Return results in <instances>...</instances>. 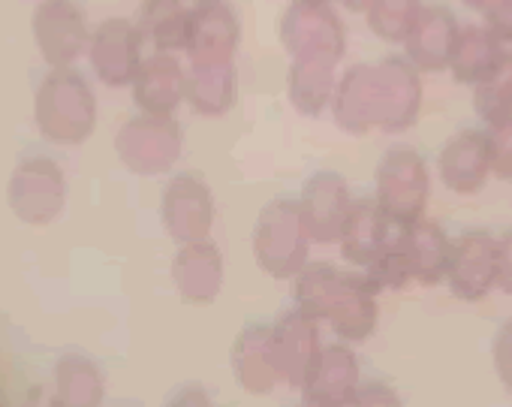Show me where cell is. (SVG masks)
Instances as JSON below:
<instances>
[{"instance_id": "obj_12", "label": "cell", "mask_w": 512, "mask_h": 407, "mask_svg": "<svg viewBox=\"0 0 512 407\" xmlns=\"http://www.w3.org/2000/svg\"><path fill=\"white\" fill-rule=\"evenodd\" d=\"M380 70V127L383 133H407L422 112V73L404 58L389 55L377 64Z\"/></svg>"}, {"instance_id": "obj_13", "label": "cell", "mask_w": 512, "mask_h": 407, "mask_svg": "<svg viewBox=\"0 0 512 407\" xmlns=\"http://www.w3.org/2000/svg\"><path fill=\"white\" fill-rule=\"evenodd\" d=\"M332 118L338 130L350 136H365L380 127V70L377 64H353L341 73L335 97H332Z\"/></svg>"}, {"instance_id": "obj_9", "label": "cell", "mask_w": 512, "mask_h": 407, "mask_svg": "<svg viewBox=\"0 0 512 407\" xmlns=\"http://www.w3.org/2000/svg\"><path fill=\"white\" fill-rule=\"evenodd\" d=\"M145 37L139 31V25H133L130 19H106L94 34H91V46H88V58L91 67L97 73V79L109 88H127L133 85L145 55H142Z\"/></svg>"}, {"instance_id": "obj_36", "label": "cell", "mask_w": 512, "mask_h": 407, "mask_svg": "<svg viewBox=\"0 0 512 407\" xmlns=\"http://www.w3.org/2000/svg\"><path fill=\"white\" fill-rule=\"evenodd\" d=\"M350 407H404L398 392L386 383H365L356 398L350 401Z\"/></svg>"}, {"instance_id": "obj_15", "label": "cell", "mask_w": 512, "mask_h": 407, "mask_svg": "<svg viewBox=\"0 0 512 407\" xmlns=\"http://www.w3.org/2000/svg\"><path fill=\"white\" fill-rule=\"evenodd\" d=\"M437 172L440 181L458 193V196H473L485 187V181L494 175L491 169V148H488V133L485 130H461L446 139L437 157Z\"/></svg>"}, {"instance_id": "obj_41", "label": "cell", "mask_w": 512, "mask_h": 407, "mask_svg": "<svg viewBox=\"0 0 512 407\" xmlns=\"http://www.w3.org/2000/svg\"><path fill=\"white\" fill-rule=\"evenodd\" d=\"M461 4H464V7H470L473 13H482V16H485V13L497 4V0H461Z\"/></svg>"}, {"instance_id": "obj_35", "label": "cell", "mask_w": 512, "mask_h": 407, "mask_svg": "<svg viewBox=\"0 0 512 407\" xmlns=\"http://www.w3.org/2000/svg\"><path fill=\"white\" fill-rule=\"evenodd\" d=\"M491 356H494V371L500 383L512 392V323H503L500 332L494 335Z\"/></svg>"}, {"instance_id": "obj_14", "label": "cell", "mask_w": 512, "mask_h": 407, "mask_svg": "<svg viewBox=\"0 0 512 407\" xmlns=\"http://www.w3.org/2000/svg\"><path fill=\"white\" fill-rule=\"evenodd\" d=\"M275 356L281 368V380L293 389H302L314 362L320 359L323 341H320V320L308 317L299 308H290L281 314L272 326Z\"/></svg>"}, {"instance_id": "obj_24", "label": "cell", "mask_w": 512, "mask_h": 407, "mask_svg": "<svg viewBox=\"0 0 512 407\" xmlns=\"http://www.w3.org/2000/svg\"><path fill=\"white\" fill-rule=\"evenodd\" d=\"M392 230L395 227L389 224V218L377 206V199H353L350 218H347L341 242H338L344 260L368 269L380 257V251L389 245V239L395 236Z\"/></svg>"}, {"instance_id": "obj_21", "label": "cell", "mask_w": 512, "mask_h": 407, "mask_svg": "<svg viewBox=\"0 0 512 407\" xmlns=\"http://www.w3.org/2000/svg\"><path fill=\"white\" fill-rule=\"evenodd\" d=\"M133 100L148 115H175L184 103L187 91V70L169 52H154L142 61L133 79Z\"/></svg>"}, {"instance_id": "obj_1", "label": "cell", "mask_w": 512, "mask_h": 407, "mask_svg": "<svg viewBox=\"0 0 512 407\" xmlns=\"http://www.w3.org/2000/svg\"><path fill=\"white\" fill-rule=\"evenodd\" d=\"M311 233L302 218L299 199H272L253 227V257L269 278L293 281L311 254Z\"/></svg>"}, {"instance_id": "obj_5", "label": "cell", "mask_w": 512, "mask_h": 407, "mask_svg": "<svg viewBox=\"0 0 512 407\" xmlns=\"http://www.w3.org/2000/svg\"><path fill=\"white\" fill-rule=\"evenodd\" d=\"M281 46L290 58L332 55L344 58L347 31L332 4H290L281 16Z\"/></svg>"}, {"instance_id": "obj_37", "label": "cell", "mask_w": 512, "mask_h": 407, "mask_svg": "<svg viewBox=\"0 0 512 407\" xmlns=\"http://www.w3.org/2000/svg\"><path fill=\"white\" fill-rule=\"evenodd\" d=\"M485 28L506 46H512V0H497L485 13Z\"/></svg>"}, {"instance_id": "obj_40", "label": "cell", "mask_w": 512, "mask_h": 407, "mask_svg": "<svg viewBox=\"0 0 512 407\" xmlns=\"http://www.w3.org/2000/svg\"><path fill=\"white\" fill-rule=\"evenodd\" d=\"M338 4L350 13H368V7L374 4V0H338Z\"/></svg>"}, {"instance_id": "obj_6", "label": "cell", "mask_w": 512, "mask_h": 407, "mask_svg": "<svg viewBox=\"0 0 512 407\" xmlns=\"http://www.w3.org/2000/svg\"><path fill=\"white\" fill-rule=\"evenodd\" d=\"M31 31L43 61L55 70L73 67L91 46L85 13L73 0H43L31 16Z\"/></svg>"}, {"instance_id": "obj_3", "label": "cell", "mask_w": 512, "mask_h": 407, "mask_svg": "<svg viewBox=\"0 0 512 407\" xmlns=\"http://www.w3.org/2000/svg\"><path fill=\"white\" fill-rule=\"evenodd\" d=\"M431 196V172L416 148H389L377 163L374 199L395 230H407L425 218Z\"/></svg>"}, {"instance_id": "obj_26", "label": "cell", "mask_w": 512, "mask_h": 407, "mask_svg": "<svg viewBox=\"0 0 512 407\" xmlns=\"http://www.w3.org/2000/svg\"><path fill=\"white\" fill-rule=\"evenodd\" d=\"M238 100V70L235 61L220 64H190L184 103L202 118H223Z\"/></svg>"}, {"instance_id": "obj_8", "label": "cell", "mask_w": 512, "mask_h": 407, "mask_svg": "<svg viewBox=\"0 0 512 407\" xmlns=\"http://www.w3.org/2000/svg\"><path fill=\"white\" fill-rule=\"evenodd\" d=\"M160 218L163 230L169 233L172 242L190 245V242H205L211 227H214V196L211 187L199 175H175L160 202Z\"/></svg>"}, {"instance_id": "obj_23", "label": "cell", "mask_w": 512, "mask_h": 407, "mask_svg": "<svg viewBox=\"0 0 512 407\" xmlns=\"http://www.w3.org/2000/svg\"><path fill=\"white\" fill-rule=\"evenodd\" d=\"M359 389H362L359 359L344 341L320 350V359L314 362V368L302 386L308 401H320L329 407H350V401L356 398Z\"/></svg>"}, {"instance_id": "obj_42", "label": "cell", "mask_w": 512, "mask_h": 407, "mask_svg": "<svg viewBox=\"0 0 512 407\" xmlns=\"http://www.w3.org/2000/svg\"><path fill=\"white\" fill-rule=\"evenodd\" d=\"M290 4H335V0H290Z\"/></svg>"}, {"instance_id": "obj_2", "label": "cell", "mask_w": 512, "mask_h": 407, "mask_svg": "<svg viewBox=\"0 0 512 407\" xmlns=\"http://www.w3.org/2000/svg\"><path fill=\"white\" fill-rule=\"evenodd\" d=\"M34 118L40 133L52 142L79 145L94 133L97 97L79 73L64 67L43 79L34 100Z\"/></svg>"}, {"instance_id": "obj_20", "label": "cell", "mask_w": 512, "mask_h": 407, "mask_svg": "<svg viewBox=\"0 0 512 407\" xmlns=\"http://www.w3.org/2000/svg\"><path fill=\"white\" fill-rule=\"evenodd\" d=\"M338 58L332 55H302V58H290V70H287V100L290 106L305 115V118H317L332 106L335 88H338Z\"/></svg>"}, {"instance_id": "obj_10", "label": "cell", "mask_w": 512, "mask_h": 407, "mask_svg": "<svg viewBox=\"0 0 512 407\" xmlns=\"http://www.w3.org/2000/svg\"><path fill=\"white\" fill-rule=\"evenodd\" d=\"M299 209H302V218L308 224L314 245L341 242L344 224H347L350 209H353L347 178L341 172H332V169L314 172L299 193Z\"/></svg>"}, {"instance_id": "obj_28", "label": "cell", "mask_w": 512, "mask_h": 407, "mask_svg": "<svg viewBox=\"0 0 512 407\" xmlns=\"http://www.w3.org/2000/svg\"><path fill=\"white\" fill-rule=\"evenodd\" d=\"M410 260H413V272H416V284L434 287L440 281H446L449 272V257H452V242L446 236V230L428 218L416 221L413 227L401 230Z\"/></svg>"}, {"instance_id": "obj_4", "label": "cell", "mask_w": 512, "mask_h": 407, "mask_svg": "<svg viewBox=\"0 0 512 407\" xmlns=\"http://www.w3.org/2000/svg\"><path fill=\"white\" fill-rule=\"evenodd\" d=\"M181 127L172 115H136L121 124L115 136V151L121 163L136 175L169 172L181 157Z\"/></svg>"}, {"instance_id": "obj_18", "label": "cell", "mask_w": 512, "mask_h": 407, "mask_svg": "<svg viewBox=\"0 0 512 407\" xmlns=\"http://www.w3.org/2000/svg\"><path fill=\"white\" fill-rule=\"evenodd\" d=\"M238 43H241V25L226 0H217V4H196L193 31L187 43L190 64L235 61Z\"/></svg>"}, {"instance_id": "obj_11", "label": "cell", "mask_w": 512, "mask_h": 407, "mask_svg": "<svg viewBox=\"0 0 512 407\" xmlns=\"http://www.w3.org/2000/svg\"><path fill=\"white\" fill-rule=\"evenodd\" d=\"M497 239L488 230H470L452 242L446 284L455 299L479 302L497 287Z\"/></svg>"}, {"instance_id": "obj_27", "label": "cell", "mask_w": 512, "mask_h": 407, "mask_svg": "<svg viewBox=\"0 0 512 407\" xmlns=\"http://www.w3.org/2000/svg\"><path fill=\"white\" fill-rule=\"evenodd\" d=\"M506 52H509V46L500 43L485 25L464 22L461 31H458L455 49H452L449 73H452L455 82L473 88L476 82H482L506 58Z\"/></svg>"}, {"instance_id": "obj_30", "label": "cell", "mask_w": 512, "mask_h": 407, "mask_svg": "<svg viewBox=\"0 0 512 407\" xmlns=\"http://www.w3.org/2000/svg\"><path fill=\"white\" fill-rule=\"evenodd\" d=\"M473 112L485 127L512 115V49L482 82L473 85Z\"/></svg>"}, {"instance_id": "obj_7", "label": "cell", "mask_w": 512, "mask_h": 407, "mask_svg": "<svg viewBox=\"0 0 512 407\" xmlns=\"http://www.w3.org/2000/svg\"><path fill=\"white\" fill-rule=\"evenodd\" d=\"M10 209L25 224H52L67 202V181L55 160L34 157L25 160L10 178Z\"/></svg>"}, {"instance_id": "obj_43", "label": "cell", "mask_w": 512, "mask_h": 407, "mask_svg": "<svg viewBox=\"0 0 512 407\" xmlns=\"http://www.w3.org/2000/svg\"><path fill=\"white\" fill-rule=\"evenodd\" d=\"M302 407H329V404H320V401H308V398H305V404H302Z\"/></svg>"}, {"instance_id": "obj_31", "label": "cell", "mask_w": 512, "mask_h": 407, "mask_svg": "<svg viewBox=\"0 0 512 407\" xmlns=\"http://www.w3.org/2000/svg\"><path fill=\"white\" fill-rule=\"evenodd\" d=\"M422 10V0H374L365 19L374 37H380L389 46H404Z\"/></svg>"}, {"instance_id": "obj_38", "label": "cell", "mask_w": 512, "mask_h": 407, "mask_svg": "<svg viewBox=\"0 0 512 407\" xmlns=\"http://www.w3.org/2000/svg\"><path fill=\"white\" fill-rule=\"evenodd\" d=\"M497 287L512 296V227L497 239Z\"/></svg>"}, {"instance_id": "obj_32", "label": "cell", "mask_w": 512, "mask_h": 407, "mask_svg": "<svg viewBox=\"0 0 512 407\" xmlns=\"http://www.w3.org/2000/svg\"><path fill=\"white\" fill-rule=\"evenodd\" d=\"M365 278L371 281V287L377 293H383V290L398 293V290H404V287H410L416 281L413 260H410V251H407V242H404L401 230H395V236L380 251V257L365 269Z\"/></svg>"}, {"instance_id": "obj_29", "label": "cell", "mask_w": 512, "mask_h": 407, "mask_svg": "<svg viewBox=\"0 0 512 407\" xmlns=\"http://www.w3.org/2000/svg\"><path fill=\"white\" fill-rule=\"evenodd\" d=\"M341 275L332 263H308L296 278H293V299L296 308L305 311L314 320H329V308L335 302Z\"/></svg>"}, {"instance_id": "obj_19", "label": "cell", "mask_w": 512, "mask_h": 407, "mask_svg": "<svg viewBox=\"0 0 512 407\" xmlns=\"http://www.w3.org/2000/svg\"><path fill=\"white\" fill-rule=\"evenodd\" d=\"M223 254L214 242H190L178 245L172 260V281L184 302L190 305H211L223 290Z\"/></svg>"}, {"instance_id": "obj_25", "label": "cell", "mask_w": 512, "mask_h": 407, "mask_svg": "<svg viewBox=\"0 0 512 407\" xmlns=\"http://www.w3.org/2000/svg\"><path fill=\"white\" fill-rule=\"evenodd\" d=\"M193 0H142L139 4V31L154 46V52H187L193 31Z\"/></svg>"}, {"instance_id": "obj_33", "label": "cell", "mask_w": 512, "mask_h": 407, "mask_svg": "<svg viewBox=\"0 0 512 407\" xmlns=\"http://www.w3.org/2000/svg\"><path fill=\"white\" fill-rule=\"evenodd\" d=\"M103 395V380L97 368L85 359H67L58 371L55 407H97Z\"/></svg>"}, {"instance_id": "obj_44", "label": "cell", "mask_w": 512, "mask_h": 407, "mask_svg": "<svg viewBox=\"0 0 512 407\" xmlns=\"http://www.w3.org/2000/svg\"><path fill=\"white\" fill-rule=\"evenodd\" d=\"M193 4H217V0H193Z\"/></svg>"}, {"instance_id": "obj_22", "label": "cell", "mask_w": 512, "mask_h": 407, "mask_svg": "<svg viewBox=\"0 0 512 407\" xmlns=\"http://www.w3.org/2000/svg\"><path fill=\"white\" fill-rule=\"evenodd\" d=\"M380 305H377V290L365 275H341L335 302L329 308V326L344 344H359L368 341L377 329Z\"/></svg>"}, {"instance_id": "obj_39", "label": "cell", "mask_w": 512, "mask_h": 407, "mask_svg": "<svg viewBox=\"0 0 512 407\" xmlns=\"http://www.w3.org/2000/svg\"><path fill=\"white\" fill-rule=\"evenodd\" d=\"M169 407H214V404H211V398H208L199 386H187V389H181V392L172 398Z\"/></svg>"}, {"instance_id": "obj_34", "label": "cell", "mask_w": 512, "mask_h": 407, "mask_svg": "<svg viewBox=\"0 0 512 407\" xmlns=\"http://www.w3.org/2000/svg\"><path fill=\"white\" fill-rule=\"evenodd\" d=\"M488 148H491V169L497 178L512 181V115L491 124L488 130Z\"/></svg>"}, {"instance_id": "obj_17", "label": "cell", "mask_w": 512, "mask_h": 407, "mask_svg": "<svg viewBox=\"0 0 512 407\" xmlns=\"http://www.w3.org/2000/svg\"><path fill=\"white\" fill-rule=\"evenodd\" d=\"M232 374L238 386L250 395H269L281 380L278 356H275V341H272V326L253 323L244 326L232 344Z\"/></svg>"}, {"instance_id": "obj_16", "label": "cell", "mask_w": 512, "mask_h": 407, "mask_svg": "<svg viewBox=\"0 0 512 407\" xmlns=\"http://www.w3.org/2000/svg\"><path fill=\"white\" fill-rule=\"evenodd\" d=\"M458 31H461V22L455 19V13L449 7L425 4L410 37L401 46L404 58L419 73H449V61H452Z\"/></svg>"}]
</instances>
